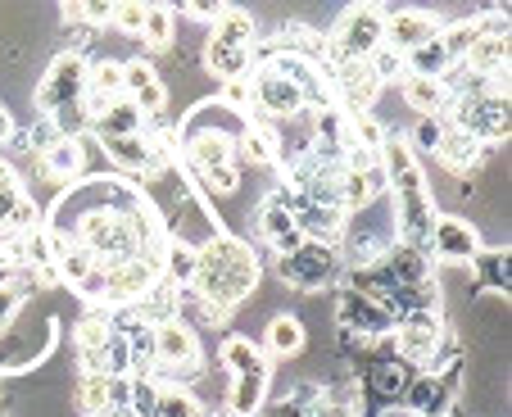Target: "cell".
Returning a JSON list of instances; mask_svg holds the SVG:
<instances>
[{
    "instance_id": "obj_6",
    "label": "cell",
    "mask_w": 512,
    "mask_h": 417,
    "mask_svg": "<svg viewBox=\"0 0 512 417\" xmlns=\"http://www.w3.org/2000/svg\"><path fill=\"white\" fill-rule=\"evenodd\" d=\"M250 96L259 100V109L263 114H272V118H295L304 109V87H300L295 73H286V68L263 73V78L250 87Z\"/></svg>"
},
{
    "instance_id": "obj_3",
    "label": "cell",
    "mask_w": 512,
    "mask_h": 417,
    "mask_svg": "<svg viewBox=\"0 0 512 417\" xmlns=\"http://www.w3.org/2000/svg\"><path fill=\"white\" fill-rule=\"evenodd\" d=\"M100 286H105V300L114 304H141L145 295L159 286V263L136 254V259H123L114 268H100Z\"/></svg>"
},
{
    "instance_id": "obj_28",
    "label": "cell",
    "mask_w": 512,
    "mask_h": 417,
    "mask_svg": "<svg viewBox=\"0 0 512 417\" xmlns=\"http://www.w3.org/2000/svg\"><path fill=\"white\" fill-rule=\"evenodd\" d=\"M141 19H145V5L141 0H127V5H114V28L127 32V37H141Z\"/></svg>"
},
{
    "instance_id": "obj_22",
    "label": "cell",
    "mask_w": 512,
    "mask_h": 417,
    "mask_svg": "<svg viewBox=\"0 0 512 417\" xmlns=\"http://www.w3.org/2000/svg\"><path fill=\"white\" fill-rule=\"evenodd\" d=\"M213 37H218V41H232V46H250V41H254L250 14H241V10H218V19H213Z\"/></svg>"
},
{
    "instance_id": "obj_17",
    "label": "cell",
    "mask_w": 512,
    "mask_h": 417,
    "mask_svg": "<svg viewBox=\"0 0 512 417\" xmlns=\"http://www.w3.org/2000/svg\"><path fill=\"white\" fill-rule=\"evenodd\" d=\"M82 408H87L91 417H105V413H114L118 408V399H123V386H118L114 377H100V372H87L82 377Z\"/></svg>"
},
{
    "instance_id": "obj_12",
    "label": "cell",
    "mask_w": 512,
    "mask_h": 417,
    "mask_svg": "<svg viewBox=\"0 0 512 417\" xmlns=\"http://www.w3.org/2000/svg\"><path fill=\"white\" fill-rule=\"evenodd\" d=\"M435 155L445 159L454 173H467V168L481 159V136H476L472 127H449V132H440V141H435Z\"/></svg>"
},
{
    "instance_id": "obj_14",
    "label": "cell",
    "mask_w": 512,
    "mask_h": 417,
    "mask_svg": "<svg viewBox=\"0 0 512 417\" xmlns=\"http://www.w3.org/2000/svg\"><path fill=\"white\" fill-rule=\"evenodd\" d=\"M404 100L417 109L422 118H435L440 109L449 105V91L440 78H422V73H408L404 78Z\"/></svg>"
},
{
    "instance_id": "obj_7",
    "label": "cell",
    "mask_w": 512,
    "mask_h": 417,
    "mask_svg": "<svg viewBox=\"0 0 512 417\" xmlns=\"http://www.w3.org/2000/svg\"><path fill=\"white\" fill-rule=\"evenodd\" d=\"M155 359L164 363V368H195V359H200V340H195V331L186 327L182 318L155 322Z\"/></svg>"
},
{
    "instance_id": "obj_18",
    "label": "cell",
    "mask_w": 512,
    "mask_h": 417,
    "mask_svg": "<svg viewBox=\"0 0 512 417\" xmlns=\"http://www.w3.org/2000/svg\"><path fill=\"white\" fill-rule=\"evenodd\" d=\"M467 68H476V73H503V64H508V37H499V32H485V37L472 41V50H467Z\"/></svg>"
},
{
    "instance_id": "obj_4",
    "label": "cell",
    "mask_w": 512,
    "mask_h": 417,
    "mask_svg": "<svg viewBox=\"0 0 512 417\" xmlns=\"http://www.w3.org/2000/svg\"><path fill=\"white\" fill-rule=\"evenodd\" d=\"M232 136H223V132H200L191 141V159H195V168H200V177L209 186H218V191H232L236 186V168H232Z\"/></svg>"
},
{
    "instance_id": "obj_19",
    "label": "cell",
    "mask_w": 512,
    "mask_h": 417,
    "mask_svg": "<svg viewBox=\"0 0 512 417\" xmlns=\"http://www.w3.org/2000/svg\"><path fill=\"white\" fill-rule=\"evenodd\" d=\"M435 241H440V254H449V259H467V254H472V245H476V236H472V227H467V223L445 218V223L435 227Z\"/></svg>"
},
{
    "instance_id": "obj_25",
    "label": "cell",
    "mask_w": 512,
    "mask_h": 417,
    "mask_svg": "<svg viewBox=\"0 0 512 417\" xmlns=\"http://www.w3.org/2000/svg\"><path fill=\"white\" fill-rule=\"evenodd\" d=\"M155 417H200V404H195V395H186V390H159Z\"/></svg>"
},
{
    "instance_id": "obj_21",
    "label": "cell",
    "mask_w": 512,
    "mask_h": 417,
    "mask_svg": "<svg viewBox=\"0 0 512 417\" xmlns=\"http://www.w3.org/2000/svg\"><path fill=\"white\" fill-rule=\"evenodd\" d=\"M263 236H268L277 250H295V245H300V223L290 214H281L277 204H268V214H263Z\"/></svg>"
},
{
    "instance_id": "obj_20",
    "label": "cell",
    "mask_w": 512,
    "mask_h": 417,
    "mask_svg": "<svg viewBox=\"0 0 512 417\" xmlns=\"http://www.w3.org/2000/svg\"><path fill=\"white\" fill-rule=\"evenodd\" d=\"M268 350L272 354H300L304 350V327H300V318H272L268 322Z\"/></svg>"
},
{
    "instance_id": "obj_32",
    "label": "cell",
    "mask_w": 512,
    "mask_h": 417,
    "mask_svg": "<svg viewBox=\"0 0 512 417\" xmlns=\"http://www.w3.org/2000/svg\"><path fill=\"white\" fill-rule=\"evenodd\" d=\"M10 136H14V118H10V109L0 105V146H5Z\"/></svg>"
},
{
    "instance_id": "obj_5",
    "label": "cell",
    "mask_w": 512,
    "mask_h": 417,
    "mask_svg": "<svg viewBox=\"0 0 512 417\" xmlns=\"http://www.w3.org/2000/svg\"><path fill=\"white\" fill-rule=\"evenodd\" d=\"M435 37H440V23L422 10H395L390 19H381V41L399 55H413V50L431 46Z\"/></svg>"
},
{
    "instance_id": "obj_31",
    "label": "cell",
    "mask_w": 512,
    "mask_h": 417,
    "mask_svg": "<svg viewBox=\"0 0 512 417\" xmlns=\"http://www.w3.org/2000/svg\"><path fill=\"white\" fill-rule=\"evenodd\" d=\"M223 100L227 105H250V82H227V91H223Z\"/></svg>"
},
{
    "instance_id": "obj_11",
    "label": "cell",
    "mask_w": 512,
    "mask_h": 417,
    "mask_svg": "<svg viewBox=\"0 0 512 417\" xmlns=\"http://www.w3.org/2000/svg\"><path fill=\"white\" fill-rule=\"evenodd\" d=\"M82 87H87V68H82V59L64 55V59H55L46 87H41V105L46 109H68V96H78Z\"/></svg>"
},
{
    "instance_id": "obj_24",
    "label": "cell",
    "mask_w": 512,
    "mask_h": 417,
    "mask_svg": "<svg viewBox=\"0 0 512 417\" xmlns=\"http://www.w3.org/2000/svg\"><path fill=\"white\" fill-rule=\"evenodd\" d=\"M46 168L55 177H73L82 168V150L73 136H64V141H55V146H46Z\"/></svg>"
},
{
    "instance_id": "obj_27",
    "label": "cell",
    "mask_w": 512,
    "mask_h": 417,
    "mask_svg": "<svg viewBox=\"0 0 512 417\" xmlns=\"http://www.w3.org/2000/svg\"><path fill=\"white\" fill-rule=\"evenodd\" d=\"M109 155H114L123 168H141L145 159H150V150H145L141 136H109Z\"/></svg>"
},
{
    "instance_id": "obj_23",
    "label": "cell",
    "mask_w": 512,
    "mask_h": 417,
    "mask_svg": "<svg viewBox=\"0 0 512 417\" xmlns=\"http://www.w3.org/2000/svg\"><path fill=\"white\" fill-rule=\"evenodd\" d=\"M141 37L145 46H168L173 41V10L168 5H145V19H141Z\"/></svg>"
},
{
    "instance_id": "obj_10",
    "label": "cell",
    "mask_w": 512,
    "mask_h": 417,
    "mask_svg": "<svg viewBox=\"0 0 512 417\" xmlns=\"http://www.w3.org/2000/svg\"><path fill=\"white\" fill-rule=\"evenodd\" d=\"M123 91L132 96V109H136V114H159V109L168 105V87L159 82L155 68L141 64V59L123 64Z\"/></svg>"
},
{
    "instance_id": "obj_26",
    "label": "cell",
    "mask_w": 512,
    "mask_h": 417,
    "mask_svg": "<svg viewBox=\"0 0 512 417\" xmlns=\"http://www.w3.org/2000/svg\"><path fill=\"white\" fill-rule=\"evenodd\" d=\"M241 146H245V155H250L254 164H272V159H277V141H272L268 127H245Z\"/></svg>"
},
{
    "instance_id": "obj_9",
    "label": "cell",
    "mask_w": 512,
    "mask_h": 417,
    "mask_svg": "<svg viewBox=\"0 0 512 417\" xmlns=\"http://www.w3.org/2000/svg\"><path fill=\"white\" fill-rule=\"evenodd\" d=\"M227 359H232L236 368V413H250L254 404H259V390H263V359L254 345H245V340H232L227 345Z\"/></svg>"
},
{
    "instance_id": "obj_2",
    "label": "cell",
    "mask_w": 512,
    "mask_h": 417,
    "mask_svg": "<svg viewBox=\"0 0 512 417\" xmlns=\"http://www.w3.org/2000/svg\"><path fill=\"white\" fill-rule=\"evenodd\" d=\"M145 241V227L132 214H118V209H96V214L82 218V250L100 263V268H114L123 259H136Z\"/></svg>"
},
{
    "instance_id": "obj_15",
    "label": "cell",
    "mask_w": 512,
    "mask_h": 417,
    "mask_svg": "<svg viewBox=\"0 0 512 417\" xmlns=\"http://www.w3.org/2000/svg\"><path fill=\"white\" fill-rule=\"evenodd\" d=\"M340 91H345L349 105L363 114V105L377 96V73H372L368 59H345V68H340Z\"/></svg>"
},
{
    "instance_id": "obj_33",
    "label": "cell",
    "mask_w": 512,
    "mask_h": 417,
    "mask_svg": "<svg viewBox=\"0 0 512 417\" xmlns=\"http://www.w3.org/2000/svg\"><path fill=\"white\" fill-rule=\"evenodd\" d=\"M14 304H19V295H14V291H0V322L10 318V309H14Z\"/></svg>"
},
{
    "instance_id": "obj_16",
    "label": "cell",
    "mask_w": 512,
    "mask_h": 417,
    "mask_svg": "<svg viewBox=\"0 0 512 417\" xmlns=\"http://www.w3.org/2000/svg\"><path fill=\"white\" fill-rule=\"evenodd\" d=\"M209 68L223 82H241L250 73V46H232V41L209 37Z\"/></svg>"
},
{
    "instance_id": "obj_8",
    "label": "cell",
    "mask_w": 512,
    "mask_h": 417,
    "mask_svg": "<svg viewBox=\"0 0 512 417\" xmlns=\"http://www.w3.org/2000/svg\"><path fill=\"white\" fill-rule=\"evenodd\" d=\"M381 46V14L377 10H349L336 32V50L345 59H368Z\"/></svg>"
},
{
    "instance_id": "obj_35",
    "label": "cell",
    "mask_w": 512,
    "mask_h": 417,
    "mask_svg": "<svg viewBox=\"0 0 512 417\" xmlns=\"http://www.w3.org/2000/svg\"><path fill=\"white\" fill-rule=\"evenodd\" d=\"M105 417H132V413H105Z\"/></svg>"
},
{
    "instance_id": "obj_34",
    "label": "cell",
    "mask_w": 512,
    "mask_h": 417,
    "mask_svg": "<svg viewBox=\"0 0 512 417\" xmlns=\"http://www.w3.org/2000/svg\"><path fill=\"white\" fill-rule=\"evenodd\" d=\"M386 417H413V413H386Z\"/></svg>"
},
{
    "instance_id": "obj_30",
    "label": "cell",
    "mask_w": 512,
    "mask_h": 417,
    "mask_svg": "<svg viewBox=\"0 0 512 417\" xmlns=\"http://www.w3.org/2000/svg\"><path fill=\"white\" fill-rule=\"evenodd\" d=\"M168 268H173L177 277H182V282H191V277H195V250H186V245H177V250H173V259H168Z\"/></svg>"
},
{
    "instance_id": "obj_1",
    "label": "cell",
    "mask_w": 512,
    "mask_h": 417,
    "mask_svg": "<svg viewBox=\"0 0 512 417\" xmlns=\"http://www.w3.org/2000/svg\"><path fill=\"white\" fill-rule=\"evenodd\" d=\"M195 291L204 295V309L223 313L227 304L245 300L259 282V259L245 241H232V236H213L204 250H195Z\"/></svg>"
},
{
    "instance_id": "obj_29",
    "label": "cell",
    "mask_w": 512,
    "mask_h": 417,
    "mask_svg": "<svg viewBox=\"0 0 512 417\" xmlns=\"http://www.w3.org/2000/svg\"><path fill=\"white\" fill-rule=\"evenodd\" d=\"M68 14H78V19H87V23H109L114 19V5H109V0H87V5H78V10H68Z\"/></svg>"
},
{
    "instance_id": "obj_13",
    "label": "cell",
    "mask_w": 512,
    "mask_h": 417,
    "mask_svg": "<svg viewBox=\"0 0 512 417\" xmlns=\"http://www.w3.org/2000/svg\"><path fill=\"white\" fill-rule=\"evenodd\" d=\"M435 340H440V327H435L431 313H413V318L399 327V354H404V359H431Z\"/></svg>"
}]
</instances>
